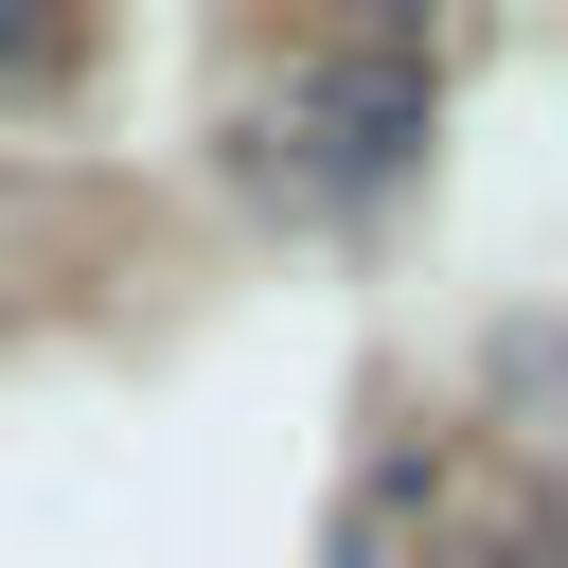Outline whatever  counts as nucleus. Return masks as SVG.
<instances>
[{"mask_svg": "<svg viewBox=\"0 0 568 568\" xmlns=\"http://www.w3.org/2000/svg\"><path fill=\"white\" fill-rule=\"evenodd\" d=\"M426 124H444V71H426L408 36H337V53H302V71L266 89L248 178H266L284 213L355 231V213H390V195L426 178Z\"/></svg>", "mask_w": 568, "mask_h": 568, "instance_id": "obj_1", "label": "nucleus"}, {"mask_svg": "<svg viewBox=\"0 0 568 568\" xmlns=\"http://www.w3.org/2000/svg\"><path fill=\"white\" fill-rule=\"evenodd\" d=\"M426 532H444V444H373L337 497V568H408Z\"/></svg>", "mask_w": 568, "mask_h": 568, "instance_id": "obj_2", "label": "nucleus"}, {"mask_svg": "<svg viewBox=\"0 0 568 568\" xmlns=\"http://www.w3.org/2000/svg\"><path fill=\"white\" fill-rule=\"evenodd\" d=\"M71 53H89V36H53V18H0V106H18V89H71Z\"/></svg>", "mask_w": 568, "mask_h": 568, "instance_id": "obj_3", "label": "nucleus"}, {"mask_svg": "<svg viewBox=\"0 0 568 568\" xmlns=\"http://www.w3.org/2000/svg\"><path fill=\"white\" fill-rule=\"evenodd\" d=\"M462 568H550V515H497V532H479Z\"/></svg>", "mask_w": 568, "mask_h": 568, "instance_id": "obj_4", "label": "nucleus"}]
</instances>
